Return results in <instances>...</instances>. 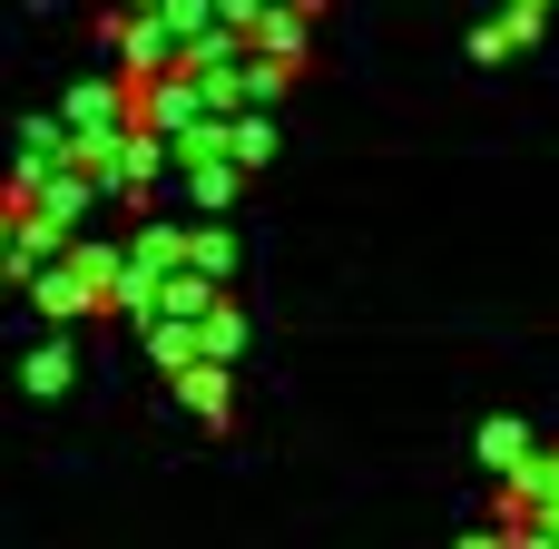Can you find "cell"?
<instances>
[{
  "instance_id": "1",
  "label": "cell",
  "mask_w": 559,
  "mask_h": 549,
  "mask_svg": "<svg viewBox=\"0 0 559 549\" xmlns=\"http://www.w3.org/2000/svg\"><path fill=\"white\" fill-rule=\"evenodd\" d=\"M177 393H187V413H197V422H226V363H187V373H177Z\"/></svg>"
},
{
  "instance_id": "2",
  "label": "cell",
  "mask_w": 559,
  "mask_h": 549,
  "mask_svg": "<svg viewBox=\"0 0 559 549\" xmlns=\"http://www.w3.org/2000/svg\"><path fill=\"white\" fill-rule=\"evenodd\" d=\"M265 147H275V128H265V108H246V118H226V157H236V167H265Z\"/></svg>"
},
{
  "instance_id": "3",
  "label": "cell",
  "mask_w": 559,
  "mask_h": 549,
  "mask_svg": "<svg viewBox=\"0 0 559 549\" xmlns=\"http://www.w3.org/2000/svg\"><path fill=\"white\" fill-rule=\"evenodd\" d=\"M59 383H69V344H39L29 354V393H59Z\"/></svg>"
},
{
  "instance_id": "4",
  "label": "cell",
  "mask_w": 559,
  "mask_h": 549,
  "mask_svg": "<svg viewBox=\"0 0 559 549\" xmlns=\"http://www.w3.org/2000/svg\"><path fill=\"white\" fill-rule=\"evenodd\" d=\"M481 452H491V462H521V452H531V432H521V422H491V432H481Z\"/></svg>"
},
{
  "instance_id": "5",
  "label": "cell",
  "mask_w": 559,
  "mask_h": 549,
  "mask_svg": "<svg viewBox=\"0 0 559 549\" xmlns=\"http://www.w3.org/2000/svg\"><path fill=\"white\" fill-rule=\"evenodd\" d=\"M462 549H511V540H462Z\"/></svg>"
}]
</instances>
